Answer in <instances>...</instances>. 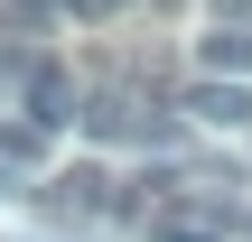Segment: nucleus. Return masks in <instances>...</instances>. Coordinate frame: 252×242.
<instances>
[{"instance_id": "nucleus-5", "label": "nucleus", "mask_w": 252, "mask_h": 242, "mask_svg": "<svg viewBox=\"0 0 252 242\" xmlns=\"http://www.w3.org/2000/svg\"><path fill=\"white\" fill-rule=\"evenodd\" d=\"M56 215H112V177H103V168L56 177Z\"/></svg>"}, {"instance_id": "nucleus-1", "label": "nucleus", "mask_w": 252, "mask_h": 242, "mask_svg": "<svg viewBox=\"0 0 252 242\" xmlns=\"http://www.w3.org/2000/svg\"><path fill=\"white\" fill-rule=\"evenodd\" d=\"M84 131H94V140H140V149H168V140H178V112H150L131 84H103V93L84 103Z\"/></svg>"}, {"instance_id": "nucleus-2", "label": "nucleus", "mask_w": 252, "mask_h": 242, "mask_svg": "<svg viewBox=\"0 0 252 242\" xmlns=\"http://www.w3.org/2000/svg\"><path fill=\"white\" fill-rule=\"evenodd\" d=\"M234 233V196H187V187H168L159 205H150V242H224Z\"/></svg>"}, {"instance_id": "nucleus-7", "label": "nucleus", "mask_w": 252, "mask_h": 242, "mask_svg": "<svg viewBox=\"0 0 252 242\" xmlns=\"http://www.w3.org/2000/svg\"><path fill=\"white\" fill-rule=\"evenodd\" d=\"M215 19H224V28H243V19H252V0H215Z\"/></svg>"}, {"instance_id": "nucleus-6", "label": "nucleus", "mask_w": 252, "mask_h": 242, "mask_svg": "<svg viewBox=\"0 0 252 242\" xmlns=\"http://www.w3.org/2000/svg\"><path fill=\"white\" fill-rule=\"evenodd\" d=\"M206 75H234V84H243V75H252V28H224V19H215V37H206Z\"/></svg>"}, {"instance_id": "nucleus-4", "label": "nucleus", "mask_w": 252, "mask_h": 242, "mask_svg": "<svg viewBox=\"0 0 252 242\" xmlns=\"http://www.w3.org/2000/svg\"><path fill=\"white\" fill-rule=\"evenodd\" d=\"M178 112H196V121H215V131H243V121H252V93L234 84V75H206V84H187Z\"/></svg>"}, {"instance_id": "nucleus-8", "label": "nucleus", "mask_w": 252, "mask_h": 242, "mask_svg": "<svg viewBox=\"0 0 252 242\" xmlns=\"http://www.w3.org/2000/svg\"><path fill=\"white\" fill-rule=\"evenodd\" d=\"M56 9H65V0H19V19H56Z\"/></svg>"}, {"instance_id": "nucleus-3", "label": "nucleus", "mask_w": 252, "mask_h": 242, "mask_svg": "<svg viewBox=\"0 0 252 242\" xmlns=\"http://www.w3.org/2000/svg\"><path fill=\"white\" fill-rule=\"evenodd\" d=\"M9 112H28V131H56V121H75V84H65V65H56V56H37Z\"/></svg>"}]
</instances>
